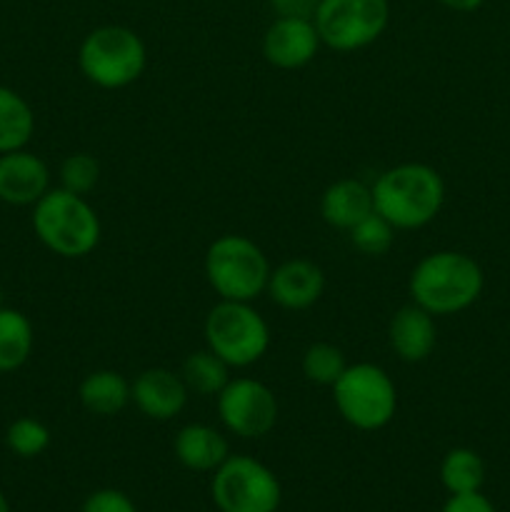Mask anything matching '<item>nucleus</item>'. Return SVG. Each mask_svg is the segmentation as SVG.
Returning <instances> with one entry per match:
<instances>
[{
    "label": "nucleus",
    "instance_id": "f257e3e1",
    "mask_svg": "<svg viewBox=\"0 0 510 512\" xmlns=\"http://www.w3.org/2000/svg\"><path fill=\"white\" fill-rule=\"evenodd\" d=\"M375 213L395 230H418L433 223L445 203L443 175L425 163H400L383 170L370 185Z\"/></svg>",
    "mask_w": 510,
    "mask_h": 512
},
{
    "label": "nucleus",
    "instance_id": "f03ea898",
    "mask_svg": "<svg viewBox=\"0 0 510 512\" xmlns=\"http://www.w3.org/2000/svg\"><path fill=\"white\" fill-rule=\"evenodd\" d=\"M483 268L458 250H438L418 260L408 278V293L415 305L430 315H458L483 295Z\"/></svg>",
    "mask_w": 510,
    "mask_h": 512
},
{
    "label": "nucleus",
    "instance_id": "7ed1b4c3",
    "mask_svg": "<svg viewBox=\"0 0 510 512\" xmlns=\"http://www.w3.org/2000/svg\"><path fill=\"white\" fill-rule=\"evenodd\" d=\"M33 233L53 255L65 260H78L93 253L100 243V218L85 195L68 193L63 188H50L33 205Z\"/></svg>",
    "mask_w": 510,
    "mask_h": 512
},
{
    "label": "nucleus",
    "instance_id": "20e7f679",
    "mask_svg": "<svg viewBox=\"0 0 510 512\" xmlns=\"http://www.w3.org/2000/svg\"><path fill=\"white\" fill-rule=\"evenodd\" d=\"M148 65L143 38L128 25H100L90 30L78 48V68L85 80L103 90L133 85Z\"/></svg>",
    "mask_w": 510,
    "mask_h": 512
},
{
    "label": "nucleus",
    "instance_id": "39448f33",
    "mask_svg": "<svg viewBox=\"0 0 510 512\" xmlns=\"http://www.w3.org/2000/svg\"><path fill=\"white\" fill-rule=\"evenodd\" d=\"M270 270L268 255L245 235L225 233L205 250V278L220 300L253 303L268 288Z\"/></svg>",
    "mask_w": 510,
    "mask_h": 512
},
{
    "label": "nucleus",
    "instance_id": "423d86ee",
    "mask_svg": "<svg viewBox=\"0 0 510 512\" xmlns=\"http://www.w3.org/2000/svg\"><path fill=\"white\" fill-rule=\"evenodd\" d=\"M333 403L350 428L375 433L393 423L398 413V388L380 365L355 363L335 380Z\"/></svg>",
    "mask_w": 510,
    "mask_h": 512
},
{
    "label": "nucleus",
    "instance_id": "0eeeda50",
    "mask_svg": "<svg viewBox=\"0 0 510 512\" xmlns=\"http://www.w3.org/2000/svg\"><path fill=\"white\" fill-rule=\"evenodd\" d=\"M205 348L213 350L230 368H250L270 348V328L253 303L220 300L205 315Z\"/></svg>",
    "mask_w": 510,
    "mask_h": 512
},
{
    "label": "nucleus",
    "instance_id": "6e6552de",
    "mask_svg": "<svg viewBox=\"0 0 510 512\" xmlns=\"http://www.w3.org/2000/svg\"><path fill=\"white\" fill-rule=\"evenodd\" d=\"M220 512H278L283 488L273 470L250 455H228L210 483Z\"/></svg>",
    "mask_w": 510,
    "mask_h": 512
},
{
    "label": "nucleus",
    "instance_id": "1a4fd4ad",
    "mask_svg": "<svg viewBox=\"0 0 510 512\" xmlns=\"http://www.w3.org/2000/svg\"><path fill=\"white\" fill-rule=\"evenodd\" d=\"M320 43L338 53L373 45L390 23L388 0H320L313 15Z\"/></svg>",
    "mask_w": 510,
    "mask_h": 512
},
{
    "label": "nucleus",
    "instance_id": "9d476101",
    "mask_svg": "<svg viewBox=\"0 0 510 512\" xmlns=\"http://www.w3.org/2000/svg\"><path fill=\"white\" fill-rule=\"evenodd\" d=\"M215 400L220 423L235 438H265L278 423V398L268 385L255 378H230Z\"/></svg>",
    "mask_w": 510,
    "mask_h": 512
},
{
    "label": "nucleus",
    "instance_id": "9b49d317",
    "mask_svg": "<svg viewBox=\"0 0 510 512\" xmlns=\"http://www.w3.org/2000/svg\"><path fill=\"white\" fill-rule=\"evenodd\" d=\"M320 45L315 23L305 18H275L263 35L265 60L280 70L305 68L315 60Z\"/></svg>",
    "mask_w": 510,
    "mask_h": 512
},
{
    "label": "nucleus",
    "instance_id": "f8f14e48",
    "mask_svg": "<svg viewBox=\"0 0 510 512\" xmlns=\"http://www.w3.org/2000/svg\"><path fill=\"white\" fill-rule=\"evenodd\" d=\"M188 398L190 393L180 373L168 368H148L130 383V403L155 423L178 418L188 405Z\"/></svg>",
    "mask_w": 510,
    "mask_h": 512
},
{
    "label": "nucleus",
    "instance_id": "ddd939ff",
    "mask_svg": "<svg viewBox=\"0 0 510 512\" xmlns=\"http://www.w3.org/2000/svg\"><path fill=\"white\" fill-rule=\"evenodd\" d=\"M50 190V168L40 155L20 148L0 155V203L33 208Z\"/></svg>",
    "mask_w": 510,
    "mask_h": 512
},
{
    "label": "nucleus",
    "instance_id": "4468645a",
    "mask_svg": "<svg viewBox=\"0 0 510 512\" xmlns=\"http://www.w3.org/2000/svg\"><path fill=\"white\" fill-rule=\"evenodd\" d=\"M265 293L283 310H293V313L308 310L323 298L325 273L313 260L290 258L280 263L278 268L270 270Z\"/></svg>",
    "mask_w": 510,
    "mask_h": 512
},
{
    "label": "nucleus",
    "instance_id": "2eb2a0df",
    "mask_svg": "<svg viewBox=\"0 0 510 512\" xmlns=\"http://www.w3.org/2000/svg\"><path fill=\"white\" fill-rule=\"evenodd\" d=\"M388 343L403 363H423L430 358L435 343H438L435 315H430L428 310L415 303L405 305L390 318Z\"/></svg>",
    "mask_w": 510,
    "mask_h": 512
},
{
    "label": "nucleus",
    "instance_id": "dca6fc26",
    "mask_svg": "<svg viewBox=\"0 0 510 512\" xmlns=\"http://www.w3.org/2000/svg\"><path fill=\"white\" fill-rule=\"evenodd\" d=\"M173 453L185 470L193 473H213L230 455L228 440L220 430L205 423H190L175 433Z\"/></svg>",
    "mask_w": 510,
    "mask_h": 512
},
{
    "label": "nucleus",
    "instance_id": "f3484780",
    "mask_svg": "<svg viewBox=\"0 0 510 512\" xmlns=\"http://www.w3.org/2000/svg\"><path fill=\"white\" fill-rule=\"evenodd\" d=\"M373 210V193H370L368 185L355 178L335 180L320 195V215L330 228H355Z\"/></svg>",
    "mask_w": 510,
    "mask_h": 512
},
{
    "label": "nucleus",
    "instance_id": "a211bd4d",
    "mask_svg": "<svg viewBox=\"0 0 510 512\" xmlns=\"http://www.w3.org/2000/svg\"><path fill=\"white\" fill-rule=\"evenodd\" d=\"M78 400L90 415L110 418L128 408L130 383L118 370H95L83 378L78 388Z\"/></svg>",
    "mask_w": 510,
    "mask_h": 512
},
{
    "label": "nucleus",
    "instance_id": "6ab92c4d",
    "mask_svg": "<svg viewBox=\"0 0 510 512\" xmlns=\"http://www.w3.org/2000/svg\"><path fill=\"white\" fill-rule=\"evenodd\" d=\"M35 345V330L18 308H0V373H15L28 363Z\"/></svg>",
    "mask_w": 510,
    "mask_h": 512
},
{
    "label": "nucleus",
    "instance_id": "aec40b11",
    "mask_svg": "<svg viewBox=\"0 0 510 512\" xmlns=\"http://www.w3.org/2000/svg\"><path fill=\"white\" fill-rule=\"evenodd\" d=\"M35 133V113L18 90L0 85V155L28 148Z\"/></svg>",
    "mask_w": 510,
    "mask_h": 512
},
{
    "label": "nucleus",
    "instance_id": "412c9836",
    "mask_svg": "<svg viewBox=\"0 0 510 512\" xmlns=\"http://www.w3.org/2000/svg\"><path fill=\"white\" fill-rule=\"evenodd\" d=\"M230 365L223 363L213 350H195L180 365V378L190 395L218 398L220 390L230 383Z\"/></svg>",
    "mask_w": 510,
    "mask_h": 512
},
{
    "label": "nucleus",
    "instance_id": "4be33fe9",
    "mask_svg": "<svg viewBox=\"0 0 510 512\" xmlns=\"http://www.w3.org/2000/svg\"><path fill=\"white\" fill-rule=\"evenodd\" d=\"M440 483L450 495L478 493L485 483V463L475 450L453 448L440 463Z\"/></svg>",
    "mask_w": 510,
    "mask_h": 512
},
{
    "label": "nucleus",
    "instance_id": "5701e85b",
    "mask_svg": "<svg viewBox=\"0 0 510 512\" xmlns=\"http://www.w3.org/2000/svg\"><path fill=\"white\" fill-rule=\"evenodd\" d=\"M345 368H348V363H345L343 350L333 343L308 345L303 360H300V370H303L305 380L313 385H323V388H333L335 380L343 375Z\"/></svg>",
    "mask_w": 510,
    "mask_h": 512
},
{
    "label": "nucleus",
    "instance_id": "b1692460",
    "mask_svg": "<svg viewBox=\"0 0 510 512\" xmlns=\"http://www.w3.org/2000/svg\"><path fill=\"white\" fill-rule=\"evenodd\" d=\"M5 445L18 458H38V455H43L50 448V430L38 418L23 415V418H15L8 425V430H5Z\"/></svg>",
    "mask_w": 510,
    "mask_h": 512
},
{
    "label": "nucleus",
    "instance_id": "393cba45",
    "mask_svg": "<svg viewBox=\"0 0 510 512\" xmlns=\"http://www.w3.org/2000/svg\"><path fill=\"white\" fill-rule=\"evenodd\" d=\"M348 233L350 243H353V248L358 250V253L368 255V258H380V255H385L393 248L395 233H398V230H395L383 215H378L373 210L368 218L360 220V223L355 225V228H350Z\"/></svg>",
    "mask_w": 510,
    "mask_h": 512
},
{
    "label": "nucleus",
    "instance_id": "a878e982",
    "mask_svg": "<svg viewBox=\"0 0 510 512\" xmlns=\"http://www.w3.org/2000/svg\"><path fill=\"white\" fill-rule=\"evenodd\" d=\"M60 188L75 195H88L100 180V163L90 153H73L60 163Z\"/></svg>",
    "mask_w": 510,
    "mask_h": 512
},
{
    "label": "nucleus",
    "instance_id": "bb28decb",
    "mask_svg": "<svg viewBox=\"0 0 510 512\" xmlns=\"http://www.w3.org/2000/svg\"><path fill=\"white\" fill-rule=\"evenodd\" d=\"M80 512H140L138 505L130 500V495H125L123 490L115 488H103L95 490L85 498Z\"/></svg>",
    "mask_w": 510,
    "mask_h": 512
},
{
    "label": "nucleus",
    "instance_id": "cd10ccee",
    "mask_svg": "<svg viewBox=\"0 0 510 512\" xmlns=\"http://www.w3.org/2000/svg\"><path fill=\"white\" fill-rule=\"evenodd\" d=\"M440 512H498V510H495V505L478 490V493L450 495Z\"/></svg>",
    "mask_w": 510,
    "mask_h": 512
},
{
    "label": "nucleus",
    "instance_id": "c85d7f7f",
    "mask_svg": "<svg viewBox=\"0 0 510 512\" xmlns=\"http://www.w3.org/2000/svg\"><path fill=\"white\" fill-rule=\"evenodd\" d=\"M320 0H270L275 18H305L313 20Z\"/></svg>",
    "mask_w": 510,
    "mask_h": 512
},
{
    "label": "nucleus",
    "instance_id": "c756f323",
    "mask_svg": "<svg viewBox=\"0 0 510 512\" xmlns=\"http://www.w3.org/2000/svg\"><path fill=\"white\" fill-rule=\"evenodd\" d=\"M438 3L453 13H475L485 0H438Z\"/></svg>",
    "mask_w": 510,
    "mask_h": 512
},
{
    "label": "nucleus",
    "instance_id": "7c9ffc66",
    "mask_svg": "<svg viewBox=\"0 0 510 512\" xmlns=\"http://www.w3.org/2000/svg\"><path fill=\"white\" fill-rule=\"evenodd\" d=\"M0 512H10V503H8V498H5L3 490H0Z\"/></svg>",
    "mask_w": 510,
    "mask_h": 512
},
{
    "label": "nucleus",
    "instance_id": "2f4dec72",
    "mask_svg": "<svg viewBox=\"0 0 510 512\" xmlns=\"http://www.w3.org/2000/svg\"><path fill=\"white\" fill-rule=\"evenodd\" d=\"M5 305V293H3V285H0V308Z\"/></svg>",
    "mask_w": 510,
    "mask_h": 512
}]
</instances>
